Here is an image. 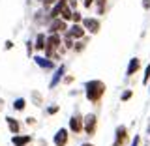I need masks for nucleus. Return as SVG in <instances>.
<instances>
[{
    "label": "nucleus",
    "mask_w": 150,
    "mask_h": 146,
    "mask_svg": "<svg viewBox=\"0 0 150 146\" xmlns=\"http://www.w3.org/2000/svg\"><path fill=\"white\" fill-rule=\"evenodd\" d=\"M107 92V86L101 79H90L84 83V97L92 103V105H100V101L103 99Z\"/></svg>",
    "instance_id": "obj_1"
},
{
    "label": "nucleus",
    "mask_w": 150,
    "mask_h": 146,
    "mask_svg": "<svg viewBox=\"0 0 150 146\" xmlns=\"http://www.w3.org/2000/svg\"><path fill=\"white\" fill-rule=\"evenodd\" d=\"M60 47H62V34H47V39H45V49L43 53L47 58L53 60L54 53H58Z\"/></svg>",
    "instance_id": "obj_2"
},
{
    "label": "nucleus",
    "mask_w": 150,
    "mask_h": 146,
    "mask_svg": "<svg viewBox=\"0 0 150 146\" xmlns=\"http://www.w3.org/2000/svg\"><path fill=\"white\" fill-rule=\"evenodd\" d=\"M98 131V116L96 114H86L83 122V133H86L88 137H94Z\"/></svg>",
    "instance_id": "obj_3"
},
{
    "label": "nucleus",
    "mask_w": 150,
    "mask_h": 146,
    "mask_svg": "<svg viewBox=\"0 0 150 146\" xmlns=\"http://www.w3.org/2000/svg\"><path fill=\"white\" fill-rule=\"evenodd\" d=\"M81 25H83L84 30H86V34L94 36V34H98V32H100V28H101V21H100L98 17H84Z\"/></svg>",
    "instance_id": "obj_4"
},
{
    "label": "nucleus",
    "mask_w": 150,
    "mask_h": 146,
    "mask_svg": "<svg viewBox=\"0 0 150 146\" xmlns=\"http://www.w3.org/2000/svg\"><path fill=\"white\" fill-rule=\"evenodd\" d=\"M83 122H84V116L81 112H73L71 118H69V124H68L69 133H75V135L83 133Z\"/></svg>",
    "instance_id": "obj_5"
},
{
    "label": "nucleus",
    "mask_w": 150,
    "mask_h": 146,
    "mask_svg": "<svg viewBox=\"0 0 150 146\" xmlns=\"http://www.w3.org/2000/svg\"><path fill=\"white\" fill-rule=\"evenodd\" d=\"M68 23L64 21V19H53V21L47 25V34H64L66 30H68Z\"/></svg>",
    "instance_id": "obj_6"
},
{
    "label": "nucleus",
    "mask_w": 150,
    "mask_h": 146,
    "mask_svg": "<svg viewBox=\"0 0 150 146\" xmlns=\"http://www.w3.org/2000/svg\"><path fill=\"white\" fill-rule=\"evenodd\" d=\"M129 139V133H128V128L126 126H116L115 129V140H112V146H126Z\"/></svg>",
    "instance_id": "obj_7"
},
{
    "label": "nucleus",
    "mask_w": 150,
    "mask_h": 146,
    "mask_svg": "<svg viewBox=\"0 0 150 146\" xmlns=\"http://www.w3.org/2000/svg\"><path fill=\"white\" fill-rule=\"evenodd\" d=\"M66 34H68L69 37H73L75 41H79V39H83V37L86 36V30L83 28L81 23H71V26H68Z\"/></svg>",
    "instance_id": "obj_8"
},
{
    "label": "nucleus",
    "mask_w": 150,
    "mask_h": 146,
    "mask_svg": "<svg viewBox=\"0 0 150 146\" xmlns=\"http://www.w3.org/2000/svg\"><path fill=\"white\" fill-rule=\"evenodd\" d=\"M32 60H34L36 66H38L40 69H43V71H51V69H56L53 60L47 58V56H43V54H34V56H32Z\"/></svg>",
    "instance_id": "obj_9"
},
{
    "label": "nucleus",
    "mask_w": 150,
    "mask_h": 146,
    "mask_svg": "<svg viewBox=\"0 0 150 146\" xmlns=\"http://www.w3.org/2000/svg\"><path fill=\"white\" fill-rule=\"evenodd\" d=\"M68 142H69V129L60 128L53 137V144L54 146H68Z\"/></svg>",
    "instance_id": "obj_10"
},
{
    "label": "nucleus",
    "mask_w": 150,
    "mask_h": 146,
    "mask_svg": "<svg viewBox=\"0 0 150 146\" xmlns=\"http://www.w3.org/2000/svg\"><path fill=\"white\" fill-rule=\"evenodd\" d=\"M64 77H66V64H60L58 68L54 69V73H53V79H51V83H49V88H51V90L58 86V84L64 81Z\"/></svg>",
    "instance_id": "obj_11"
},
{
    "label": "nucleus",
    "mask_w": 150,
    "mask_h": 146,
    "mask_svg": "<svg viewBox=\"0 0 150 146\" xmlns=\"http://www.w3.org/2000/svg\"><path fill=\"white\" fill-rule=\"evenodd\" d=\"M141 69V60L135 56V58H129L128 62V68H126V77H133L135 73H139Z\"/></svg>",
    "instance_id": "obj_12"
},
{
    "label": "nucleus",
    "mask_w": 150,
    "mask_h": 146,
    "mask_svg": "<svg viewBox=\"0 0 150 146\" xmlns=\"http://www.w3.org/2000/svg\"><path fill=\"white\" fill-rule=\"evenodd\" d=\"M32 142V135H13L11 137V144L13 146H28Z\"/></svg>",
    "instance_id": "obj_13"
},
{
    "label": "nucleus",
    "mask_w": 150,
    "mask_h": 146,
    "mask_svg": "<svg viewBox=\"0 0 150 146\" xmlns=\"http://www.w3.org/2000/svg\"><path fill=\"white\" fill-rule=\"evenodd\" d=\"M6 124H8L9 133H13V135L21 133V122H19L17 118H13V116H6Z\"/></svg>",
    "instance_id": "obj_14"
},
{
    "label": "nucleus",
    "mask_w": 150,
    "mask_h": 146,
    "mask_svg": "<svg viewBox=\"0 0 150 146\" xmlns=\"http://www.w3.org/2000/svg\"><path fill=\"white\" fill-rule=\"evenodd\" d=\"M45 39H47V34H45V32H38L36 41H34V51H38V53H43V49H45Z\"/></svg>",
    "instance_id": "obj_15"
},
{
    "label": "nucleus",
    "mask_w": 150,
    "mask_h": 146,
    "mask_svg": "<svg viewBox=\"0 0 150 146\" xmlns=\"http://www.w3.org/2000/svg\"><path fill=\"white\" fill-rule=\"evenodd\" d=\"M88 41H90V36H88V34H86V36H84V37H83V39H79V41H75V45H73V49H71V51H73V53H75V54H79V53H83V51H84V49H86V43H88Z\"/></svg>",
    "instance_id": "obj_16"
},
{
    "label": "nucleus",
    "mask_w": 150,
    "mask_h": 146,
    "mask_svg": "<svg viewBox=\"0 0 150 146\" xmlns=\"http://www.w3.org/2000/svg\"><path fill=\"white\" fill-rule=\"evenodd\" d=\"M25 109H26V99H25V97H17V99L13 101V111L23 112Z\"/></svg>",
    "instance_id": "obj_17"
},
{
    "label": "nucleus",
    "mask_w": 150,
    "mask_h": 146,
    "mask_svg": "<svg viewBox=\"0 0 150 146\" xmlns=\"http://www.w3.org/2000/svg\"><path fill=\"white\" fill-rule=\"evenodd\" d=\"M96 13L98 15H105V9H107V0H96Z\"/></svg>",
    "instance_id": "obj_18"
},
{
    "label": "nucleus",
    "mask_w": 150,
    "mask_h": 146,
    "mask_svg": "<svg viewBox=\"0 0 150 146\" xmlns=\"http://www.w3.org/2000/svg\"><path fill=\"white\" fill-rule=\"evenodd\" d=\"M71 15H73V9L69 8V6H66L62 9V13H60V19H64L66 23H69V21H71Z\"/></svg>",
    "instance_id": "obj_19"
},
{
    "label": "nucleus",
    "mask_w": 150,
    "mask_h": 146,
    "mask_svg": "<svg viewBox=\"0 0 150 146\" xmlns=\"http://www.w3.org/2000/svg\"><path fill=\"white\" fill-rule=\"evenodd\" d=\"M131 97H133V90H129V88H128V90H124V92H122V96H120V101H129L131 99Z\"/></svg>",
    "instance_id": "obj_20"
},
{
    "label": "nucleus",
    "mask_w": 150,
    "mask_h": 146,
    "mask_svg": "<svg viewBox=\"0 0 150 146\" xmlns=\"http://www.w3.org/2000/svg\"><path fill=\"white\" fill-rule=\"evenodd\" d=\"M148 83H150V64L144 68V75H143V84L148 86Z\"/></svg>",
    "instance_id": "obj_21"
},
{
    "label": "nucleus",
    "mask_w": 150,
    "mask_h": 146,
    "mask_svg": "<svg viewBox=\"0 0 150 146\" xmlns=\"http://www.w3.org/2000/svg\"><path fill=\"white\" fill-rule=\"evenodd\" d=\"M83 15H81V11H77V9H75L73 11V15H71V23H83Z\"/></svg>",
    "instance_id": "obj_22"
},
{
    "label": "nucleus",
    "mask_w": 150,
    "mask_h": 146,
    "mask_svg": "<svg viewBox=\"0 0 150 146\" xmlns=\"http://www.w3.org/2000/svg\"><path fill=\"white\" fill-rule=\"evenodd\" d=\"M32 53H34V41L28 39L26 41V54H28V58H32Z\"/></svg>",
    "instance_id": "obj_23"
},
{
    "label": "nucleus",
    "mask_w": 150,
    "mask_h": 146,
    "mask_svg": "<svg viewBox=\"0 0 150 146\" xmlns=\"http://www.w3.org/2000/svg\"><path fill=\"white\" fill-rule=\"evenodd\" d=\"M60 111V105H51V107H47V114H56V112Z\"/></svg>",
    "instance_id": "obj_24"
},
{
    "label": "nucleus",
    "mask_w": 150,
    "mask_h": 146,
    "mask_svg": "<svg viewBox=\"0 0 150 146\" xmlns=\"http://www.w3.org/2000/svg\"><path fill=\"white\" fill-rule=\"evenodd\" d=\"M56 2H58V0H43L41 4H43V8H45V9H51V8H53Z\"/></svg>",
    "instance_id": "obj_25"
},
{
    "label": "nucleus",
    "mask_w": 150,
    "mask_h": 146,
    "mask_svg": "<svg viewBox=\"0 0 150 146\" xmlns=\"http://www.w3.org/2000/svg\"><path fill=\"white\" fill-rule=\"evenodd\" d=\"M94 4H96V0H83V6H84V9H90V8H94Z\"/></svg>",
    "instance_id": "obj_26"
},
{
    "label": "nucleus",
    "mask_w": 150,
    "mask_h": 146,
    "mask_svg": "<svg viewBox=\"0 0 150 146\" xmlns=\"http://www.w3.org/2000/svg\"><path fill=\"white\" fill-rule=\"evenodd\" d=\"M139 144H141V137H139V135H135V137L131 139V142H129V146H139Z\"/></svg>",
    "instance_id": "obj_27"
},
{
    "label": "nucleus",
    "mask_w": 150,
    "mask_h": 146,
    "mask_svg": "<svg viewBox=\"0 0 150 146\" xmlns=\"http://www.w3.org/2000/svg\"><path fill=\"white\" fill-rule=\"evenodd\" d=\"M77 2H79V0H68V6L75 11V9H77Z\"/></svg>",
    "instance_id": "obj_28"
},
{
    "label": "nucleus",
    "mask_w": 150,
    "mask_h": 146,
    "mask_svg": "<svg viewBox=\"0 0 150 146\" xmlns=\"http://www.w3.org/2000/svg\"><path fill=\"white\" fill-rule=\"evenodd\" d=\"M4 47H6V51H11V49H13V41H11V39H8Z\"/></svg>",
    "instance_id": "obj_29"
},
{
    "label": "nucleus",
    "mask_w": 150,
    "mask_h": 146,
    "mask_svg": "<svg viewBox=\"0 0 150 146\" xmlns=\"http://www.w3.org/2000/svg\"><path fill=\"white\" fill-rule=\"evenodd\" d=\"M71 81H73V75H68V77H64V83H66V84H69Z\"/></svg>",
    "instance_id": "obj_30"
},
{
    "label": "nucleus",
    "mask_w": 150,
    "mask_h": 146,
    "mask_svg": "<svg viewBox=\"0 0 150 146\" xmlns=\"http://www.w3.org/2000/svg\"><path fill=\"white\" fill-rule=\"evenodd\" d=\"M143 8L144 9H150V0H143Z\"/></svg>",
    "instance_id": "obj_31"
},
{
    "label": "nucleus",
    "mask_w": 150,
    "mask_h": 146,
    "mask_svg": "<svg viewBox=\"0 0 150 146\" xmlns=\"http://www.w3.org/2000/svg\"><path fill=\"white\" fill-rule=\"evenodd\" d=\"M26 124H28V126H30V124L34 126V124H36V120H34V118H26Z\"/></svg>",
    "instance_id": "obj_32"
},
{
    "label": "nucleus",
    "mask_w": 150,
    "mask_h": 146,
    "mask_svg": "<svg viewBox=\"0 0 150 146\" xmlns=\"http://www.w3.org/2000/svg\"><path fill=\"white\" fill-rule=\"evenodd\" d=\"M81 146H94V144H92V142H83Z\"/></svg>",
    "instance_id": "obj_33"
},
{
    "label": "nucleus",
    "mask_w": 150,
    "mask_h": 146,
    "mask_svg": "<svg viewBox=\"0 0 150 146\" xmlns=\"http://www.w3.org/2000/svg\"><path fill=\"white\" fill-rule=\"evenodd\" d=\"M2 107H4V101H2V99H0V111H2Z\"/></svg>",
    "instance_id": "obj_34"
},
{
    "label": "nucleus",
    "mask_w": 150,
    "mask_h": 146,
    "mask_svg": "<svg viewBox=\"0 0 150 146\" xmlns=\"http://www.w3.org/2000/svg\"><path fill=\"white\" fill-rule=\"evenodd\" d=\"M148 137H150V126H148Z\"/></svg>",
    "instance_id": "obj_35"
},
{
    "label": "nucleus",
    "mask_w": 150,
    "mask_h": 146,
    "mask_svg": "<svg viewBox=\"0 0 150 146\" xmlns=\"http://www.w3.org/2000/svg\"><path fill=\"white\" fill-rule=\"evenodd\" d=\"M36 2H43V0H36Z\"/></svg>",
    "instance_id": "obj_36"
},
{
    "label": "nucleus",
    "mask_w": 150,
    "mask_h": 146,
    "mask_svg": "<svg viewBox=\"0 0 150 146\" xmlns=\"http://www.w3.org/2000/svg\"><path fill=\"white\" fill-rule=\"evenodd\" d=\"M79 2H83V0H79Z\"/></svg>",
    "instance_id": "obj_37"
},
{
    "label": "nucleus",
    "mask_w": 150,
    "mask_h": 146,
    "mask_svg": "<svg viewBox=\"0 0 150 146\" xmlns=\"http://www.w3.org/2000/svg\"><path fill=\"white\" fill-rule=\"evenodd\" d=\"M148 86H150V83H148Z\"/></svg>",
    "instance_id": "obj_38"
},
{
    "label": "nucleus",
    "mask_w": 150,
    "mask_h": 146,
    "mask_svg": "<svg viewBox=\"0 0 150 146\" xmlns=\"http://www.w3.org/2000/svg\"><path fill=\"white\" fill-rule=\"evenodd\" d=\"M148 146H150V144H148Z\"/></svg>",
    "instance_id": "obj_39"
}]
</instances>
